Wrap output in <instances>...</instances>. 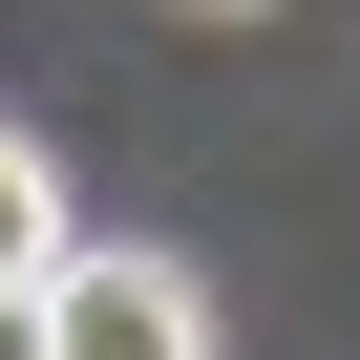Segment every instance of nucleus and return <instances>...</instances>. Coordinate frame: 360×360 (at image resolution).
<instances>
[{
	"label": "nucleus",
	"instance_id": "nucleus-1",
	"mask_svg": "<svg viewBox=\"0 0 360 360\" xmlns=\"http://www.w3.org/2000/svg\"><path fill=\"white\" fill-rule=\"evenodd\" d=\"M43 360H212V276H191V255L85 233V255L43 276Z\"/></svg>",
	"mask_w": 360,
	"mask_h": 360
},
{
	"label": "nucleus",
	"instance_id": "nucleus-2",
	"mask_svg": "<svg viewBox=\"0 0 360 360\" xmlns=\"http://www.w3.org/2000/svg\"><path fill=\"white\" fill-rule=\"evenodd\" d=\"M64 255H85V212H64V148H43V127H0V297H43Z\"/></svg>",
	"mask_w": 360,
	"mask_h": 360
},
{
	"label": "nucleus",
	"instance_id": "nucleus-3",
	"mask_svg": "<svg viewBox=\"0 0 360 360\" xmlns=\"http://www.w3.org/2000/svg\"><path fill=\"white\" fill-rule=\"evenodd\" d=\"M0 360H43V297H0Z\"/></svg>",
	"mask_w": 360,
	"mask_h": 360
},
{
	"label": "nucleus",
	"instance_id": "nucleus-4",
	"mask_svg": "<svg viewBox=\"0 0 360 360\" xmlns=\"http://www.w3.org/2000/svg\"><path fill=\"white\" fill-rule=\"evenodd\" d=\"M212 22H255V0H212Z\"/></svg>",
	"mask_w": 360,
	"mask_h": 360
}]
</instances>
